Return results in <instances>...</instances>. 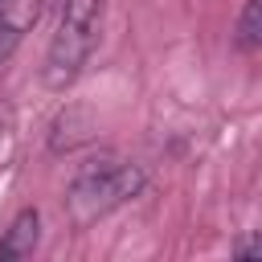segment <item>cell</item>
Returning a JSON list of instances; mask_svg holds the SVG:
<instances>
[{
	"mask_svg": "<svg viewBox=\"0 0 262 262\" xmlns=\"http://www.w3.org/2000/svg\"><path fill=\"white\" fill-rule=\"evenodd\" d=\"M45 4H49V8H61V4H66V0H45Z\"/></svg>",
	"mask_w": 262,
	"mask_h": 262,
	"instance_id": "52a82bcc",
	"label": "cell"
},
{
	"mask_svg": "<svg viewBox=\"0 0 262 262\" xmlns=\"http://www.w3.org/2000/svg\"><path fill=\"white\" fill-rule=\"evenodd\" d=\"M147 176L139 164L131 160H119V156H98L90 164H82L70 180V192H66V209H70V221L78 229L102 221L106 213H115L119 205L135 201L143 192Z\"/></svg>",
	"mask_w": 262,
	"mask_h": 262,
	"instance_id": "6da1fadb",
	"label": "cell"
},
{
	"mask_svg": "<svg viewBox=\"0 0 262 262\" xmlns=\"http://www.w3.org/2000/svg\"><path fill=\"white\" fill-rule=\"evenodd\" d=\"M8 139H12V131H8V123H4V119H0V156H4V151H8Z\"/></svg>",
	"mask_w": 262,
	"mask_h": 262,
	"instance_id": "8992f818",
	"label": "cell"
},
{
	"mask_svg": "<svg viewBox=\"0 0 262 262\" xmlns=\"http://www.w3.org/2000/svg\"><path fill=\"white\" fill-rule=\"evenodd\" d=\"M45 0H0V61L20 45V37L37 25Z\"/></svg>",
	"mask_w": 262,
	"mask_h": 262,
	"instance_id": "3957f363",
	"label": "cell"
},
{
	"mask_svg": "<svg viewBox=\"0 0 262 262\" xmlns=\"http://www.w3.org/2000/svg\"><path fill=\"white\" fill-rule=\"evenodd\" d=\"M262 45V0H246L242 16H237V49L254 53Z\"/></svg>",
	"mask_w": 262,
	"mask_h": 262,
	"instance_id": "5b68a950",
	"label": "cell"
},
{
	"mask_svg": "<svg viewBox=\"0 0 262 262\" xmlns=\"http://www.w3.org/2000/svg\"><path fill=\"white\" fill-rule=\"evenodd\" d=\"M57 12H61V20H57V33L45 49V70H41L49 90H66L82 74V66L90 61L98 33H102L106 0H66Z\"/></svg>",
	"mask_w": 262,
	"mask_h": 262,
	"instance_id": "7a4b0ae2",
	"label": "cell"
},
{
	"mask_svg": "<svg viewBox=\"0 0 262 262\" xmlns=\"http://www.w3.org/2000/svg\"><path fill=\"white\" fill-rule=\"evenodd\" d=\"M41 242V213L37 209H20L12 217V225L4 229V242H0V262H16V258H29Z\"/></svg>",
	"mask_w": 262,
	"mask_h": 262,
	"instance_id": "277c9868",
	"label": "cell"
}]
</instances>
